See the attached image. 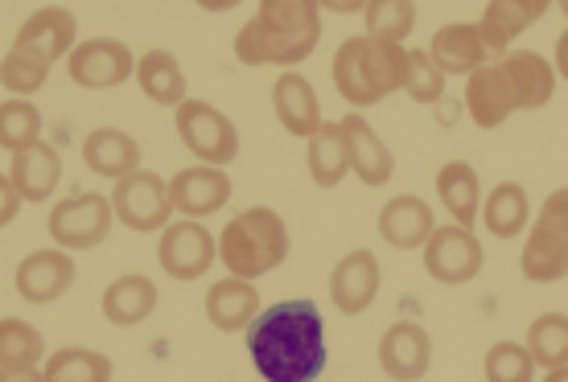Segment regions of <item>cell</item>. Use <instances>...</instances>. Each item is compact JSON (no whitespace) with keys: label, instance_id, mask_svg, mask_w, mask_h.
Instances as JSON below:
<instances>
[{"label":"cell","instance_id":"18","mask_svg":"<svg viewBox=\"0 0 568 382\" xmlns=\"http://www.w3.org/2000/svg\"><path fill=\"white\" fill-rule=\"evenodd\" d=\"M272 107H276V120L288 136H301L310 141L313 132L322 127V103H317V91L301 71H284L276 83H272Z\"/></svg>","mask_w":568,"mask_h":382},{"label":"cell","instance_id":"4","mask_svg":"<svg viewBox=\"0 0 568 382\" xmlns=\"http://www.w3.org/2000/svg\"><path fill=\"white\" fill-rule=\"evenodd\" d=\"M214 247L231 276L256 283L288 259V227L272 206H252L231 218Z\"/></svg>","mask_w":568,"mask_h":382},{"label":"cell","instance_id":"19","mask_svg":"<svg viewBox=\"0 0 568 382\" xmlns=\"http://www.w3.org/2000/svg\"><path fill=\"white\" fill-rule=\"evenodd\" d=\"M511 112H515L511 83H507V74H503L498 62H486V66H478L474 74H466V115L483 127V132L507 124Z\"/></svg>","mask_w":568,"mask_h":382},{"label":"cell","instance_id":"45","mask_svg":"<svg viewBox=\"0 0 568 382\" xmlns=\"http://www.w3.org/2000/svg\"><path fill=\"white\" fill-rule=\"evenodd\" d=\"M527 4L536 9V17H544V13H548V9H552V0H527Z\"/></svg>","mask_w":568,"mask_h":382},{"label":"cell","instance_id":"9","mask_svg":"<svg viewBox=\"0 0 568 382\" xmlns=\"http://www.w3.org/2000/svg\"><path fill=\"white\" fill-rule=\"evenodd\" d=\"M67 71H71L74 86H83V91H112L136 74V58L120 38H91L67 54Z\"/></svg>","mask_w":568,"mask_h":382},{"label":"cell","instance_id":"32","mask_svg":"<svg viewBox=\"0 0 568 382\" xmlns=\"http://www.w3.org/2000/svg\"><path fill=\"white\" fill-rule=\"evenodd\" d=\"M527 354L544 370L568 366V312H540L527 326Z\"/></svg>","mask_w":568,"mask_h":382},{"label":"cell","instance_id":"12","mask_svg":"<svg viewBox=\"0 0 568 382\" xmlns=\"http://www.w3.org/2000/svg\"><path fill=\"white\" fill-rule=\"evenodd\" d=\"M379 283H384V271H379V259L358 247V251L342 255L338 268L329 271V300L334 309L346 312V317H358L367 312L379 297Z\"/></svg>","mask_w":568,"mask_h":382},{"label":"cell","instance_id":"1","mask_svg":"<svg viewBox=\"0 0 568 382\" xmlns=\"http://www.w3.org/2000/svg\"><path fill=\"white\" fill-rule=\"evenodd\" d=\"M247 358L264 382H313L329 362L322 309L305 297L276 300L247 326Z\"/></svg>","mask_w":568,"mask_h":382},{"label":"cell","instance_id":"10","mask_svg":"<svg viewBox=\"0 0 568 382\" xmlns=\"http://www.w3.org/2000/svg\"><path fill=\"white\" fill-rule=\"evenodd\" d=\"M214 235L202 227L199 218H178L161 230V242H156V259H161V271L173 276V280H199L214 268Z\"/></svg>","mask_w":568,"mask_h":382},{"label":"cell","instance_id":"29","mask_svg":"<svg viewBox=\"0 0 568 382\" xmlns=\"http://www.w3.org/2000/svg\"><path fill=\"white\" fill-rule=\"evenodd\" d=\"M136 83L156 107H178L185 95V71L182 62L170 50H149L144 58H136Z\"/></svg>","mask_w":568,"mask_h":382},{"label":"cell","instance_id":"17","mask_svg":"<svg viewBox=\"0 0 568 382\" xmlns=\"http://www.w3.org/2000/svg\"><path fill=\"white\" fill-rule=\"evenodd\" d=\"M338 124H342V136H346V148H351V169H355L358 182L371 185V189H379V185L392 182L396 156L379 141V132H375L358 112H351L346 120H338Z\"/></svg>","mask_w":568,"mask_h":382},{"label":"cell","instance_id":"39","mask_svg":"<svg viewBox=\"0 0 568 382\" xmlns=\"http://www.w3.org/2000/svg\"><path fill=\"white\" fill-rule=\"evenodd\" d=\"M17 210H21V194H17V185L0 173V227H9L17 218Z\"/></svg>","mask_w":568,"mask_h":382},{"label":"cell","instance_id":"42","mask_svg":"<svg viewBox=\"0 0 568 382\" xmlns=\"http://www.w3.org/2000/svg\"><path fill=\"white\" fill-rule=\"evenodd\" d=\"M317 4H322V9H329V13H363V4H367V0H317Z\"/></svg>","mask_w":568,"mask_h":382},{"label":"cell","instance_id":"30","mask_svg":"<svg viewBox=\"0 0 568 382\" xmlns=\"http://www.w3.org/2000/svg\"><path fill=\"white\" fill-rule=\"evenodd\" d=\"M305 161H310L313 185H322V189L342 185V177L351 173V148H346L342 124H326V120H322V127L310 136V153H305Z\"/></svg>","mask_w":568,"mask_h":382},{"label":"cell","instance_id":"8","mask_svg":"<svg viewBox=\"0 0 568 382\" xmlns=\"http://www.w3.org/2000/svg\"><path fill=\"white\" fill-rule=\"evenodd\" d=\"M112 218V202L103 194H71V198H62L50 210L45 230H50V239L62 251H91V247H100L108 239Z\"/></svg>","mask_w":568,"mask_h":382},{"label":"cell","instance_id":"31","mask_svg":"<svg viewBox=\"0 0 568 382\" xmlns=\"http://www.w3.org/2000/svg\"><path fill=\"white\" fill-rule=\"evenodd\" d=\"M45 382H112V358L100 350H83V345H67L54 358H45L42 366Z\"/></svg>","mask_w":568,"mask_h":382},{"label":"cell","instance_id":"46","mask_svg":"<svg viewBox=\"0 0 568 382\" xmlns=\"http://www.w3.org/2000/svg\"><path fill=\"white\" fill-rule=\"evenodd\" d=\"M556 9H560V13H565V21H568V0H552Z\"/></svg>","mask_w":568,"mask_h":382},{"label":"cell","instance_id":"23","mask_svg":"<svg viewBox=\"0 0 568 382\" xmlns=\"http://www.w3.org/2000/svg\"><path fill=\"white\" fill-rule=\"evenodd\" d=\"M260 312V292L252 280H240V276H227V280L211 283L206 292V321H211L219 333H240L256 321Z\"/></svg>","mask_w":568,"mask_h":382},{"label":"cell","instance_id":"22","mask_svg":"<svg viewBox=\"0 0 568 382\" xmlns=\"http://www.w3.org/2000/svg\"><path fill=\"white\" fill-rule=\"evenodd\" d=\"M74 38H79V21H74L71 9H58V4H45L33 17H26V25L17 29L13 45H29L38 50L45 62H58L62 54L74 50Z\"/></svg>","mask_w":568,"mask_h":382},{"label":"cell","instance_id":"3","mask_svg":"<svg viewBox=\"0 0 568 382\" xmlns=\"http://www.w3.org/2000/svg\"><path fill=\"white\" fill-rule=\"evenodd\" d=\"M404 71H408V50L379 38H346L334 54V86L351 107H375L387 95L404 91Z\"/></svg>","mask_w":568,"mask_h":382},{"label":"cell","instance_id":"25","mask_svg":"<svg viewBox=\"0 0 568 382\" xmlns=\"http://www.w3.org/2000/svg\"><path fill=\"white\" fill-rule=\"evenodd\" d=\"M83 161L91 173L120 182L132 169H141V144L132 141L124 127H95L83 141Z\"/></svg>","mask_w":568,"mask_h":382},{"label":"cell","instance_id":"33","mask_svg":"<svg viewBox=\"0 0 568 382\" xmlns=\"http://www.w3.org/2000/svg\"><path fill=\"white\" fill-rule=\"evenodd\" d=\"M54 62H45L38 50H29V45H13L9 54L0 58V86L17 95V100H26L33 91H42L45 74H50Z\"/></svg>","mask_w":568,"mask_h":382},{"label":"cell","instance_id":"37","mask_svg":"<svg viewBox=\"0 0 568 382\" xmlns=\"http://www.w3.org/2000/svg\"><path fill=\"white\" fill-rule=\"evenodd\" d=\"M486 382H536V362L519 341H495L483 358Z\"/></svg>","mask_w":568,"mask_h":382},{"label":"cell","instance_id":"21","mask_svg":"<svg viewBox=\"0 0 568 382\" xmlns=\"http://www.w3.org/2000/svg\"><path fill=\"white\" fill-rule=\"evenodd\" d=\"M428 58L437 62L440 74H474L478 66L490 62L483 45V33L469 21H454V25H440L433 33V45H428Z\"/></svg>","mask_w":568,"mask_h":382},{"label":"cell","instance_id":"38","mask_svg":"<svg viewBox=\"0 0 568 382\" xmlns=\"http://www.w3.org/2000/svg\"><path fill=\"white\" fill-rule=\"evenodd\" d=\"M404 91L416 103H437L445 95V74L437 71V62L428 58V50H408V71H404Z\"/></svg>","mask_w":568,"mask_h":382},{"label":"cell","instance_id":"14","mask_svg":"<svg viewBox=\"0 0 568 382\" xmlns=\"http://www.w3.org/2000/svg\"><path fill=\"white\" fill-rule=\"evenodd\" d=\"M74 283V259L62 247L50 251H33L17 264V297L29 304H50V300L67 297Z\"/></svg>","mask_w":568,"mask_h":382},{"label":"cell","instance_id":"6","mask_svg":"<svg viewBox=\"0 0 568 382\" xmlns=\"http://www.w3.org/2000/svg\"><path fill=\"white\" fill-rule=\"evenodd\" d=\"M173 124H178L182 144L199 156L202 165L227 169L231 161L240 156V127L231 124V115H223L214 103L182 100L173 107Z\"/></svg>","mask_w":568,"mask_h":382},{"label":"cell","instance_id":"44","mask_svg":"<svg viewBox=\"0 0 568 382\" xmlns=\"http://www.w3.org/2000/svg\"><path fill=\"white\" fill-rule=\"evenodd\" d=\"M544 382H568V366H556L544 374Z\"/></svg>","mask_w":568,"mask_h":382},{"label":"cell","instance_id":"16","mask_svg":"<svg viewBox=\"0 0 568 382\" xmlns=\"http://www.w3.org/2000/svg\"><path fill=\"white\" fill-rule=\"evenodd\" d=\"M170 202L182 218H206V214L223 210L231 202V177L227 169L214 165H190V169L170 177Z\"/></svg>","mask_w":568,"mask_h":382},{"label":"cell","instance_id":"20","mask_svg":"<svg viewBox=\"0 0 568 382\" xmlns=\"http://www.w3.org/2000/svg\"><path fill=\"white\" fill-rule=\"evenodd\" d=\"M433 230H437L433 206H428L425 198H416V194H396V198L379 210V235H384V242L396 247V251L425 247Z\"/></svg>","mask_w":568,"mask_h":382},{"label":"cell","instance_id":"24","mask_svg":"<svg viewBox=\"0 0 568 382\" xmlns=\"http://www.w3.org/2000/svg\"><path fill=\"white\" fill-rule=\"evenodd\" d=\"M58 177H62V156H58L54 144L33 141L29 148L13 153L9 182L17 185L21 202H45L58 189Z\"/></svg>","mask_w":568,"mask_h":382},{"label":"cell","instance_id":"5","mask_svg":"<svg viewBox=\"0 0 568 382\" xmlns=\"http://www.w3.org/2000/svg\"><path fill=\"white\" fill-rule=\"evenodd\" d=\"M519 271L527 283H556L568 276V185L548 194L536 223L527 227Z\"/></svg>","mask_w":568,"mask_h":382},{"label":"cell","instance_id":"11","mask_svg":"<svg viewBox=\"0 0 568 382\" xmlns=\"http://www.w3.org/2000/svg\"><path fill=\"white\" fill-rule=\"evenodd\" d=\"M486 255H483V242L469 227H437L428 235L425 242V271L433 276L437 283H469L478 271H483Z\"/></svg>","mask_w":568,"mask_h":382},{"label":"cell","instance_id":"28","mask_svg":"<svg viewBox=\"0 0 568 382\" xmlns=\"http://www.w3.org/2000/svg\"><path fill=\"white\" fill-rule=\"evenodd\" d=\"M483 223L495 239H515L531 223V202L519 182H498L483 198Z\"/></svg>","mask_w":568,"mask_h":382},{"label":"cell","instance_id":"27","mask_svg":"<svg viewBox=\"0 0 568 382\" xmlns=\"http://www.w3.org/2000/svg\"><path fill=\"white\" fill-rule=\"evenodd\" d=\"M156 312V283L149 276H120L103 292V317L120 329L144 326Z\"/></svg>","mask_w":568,"mask_h":382},{"label":"cell","instance_id":"43","mask_svg":"<svg viewBox=\"0 0 568 382\" xmlns=\"http://www.w3.org/2000/svg\"><path fill=\"white\" fill-rule=\"evenodd\" d=\"M199 9H206V13H231V9H240L243 0H194Z\"/></svg>","mask_w":568,"mask_h":382},{"label":"cell","instance_id":"40","mask_svg":"<svg viewBox=\"0 0 568 382\" xmlns=\"http://www.w3.org/2000/svg\"><path fill=\"white\" fill-rule=\"evenodd\" d=\"M0 382H45L38 366H0Z\"/></svg>","mask_w":568,"mask_h":382},{"label":"cell","instance_id":"34","mask_svg":"<svg viewBox=\"0 0 568 382\" xmlns=\"http://www.w3.org/2000/svg\"><path fill=\"white\" fill-rule=\"evenodd\" d=\"M363 21H367V38L404 45V38L416 29V0H367Z\"/></svg>","mask_w":568,"mask_h":382},{"label":"cell","instance_id":"2","mask_svg":"<svg viewBox=\"0 0 568 382\" xmlns=\"http://www.w3.org/2000/svg\"><path fill=\"white\" fill-rule=\"evenodd\" d=\"M322 42V4L317 0H260L256 17L235 33V58L243 66H284L297 62Z\"/></svg>","mask_w":568,"mask_h":382},{"label":"cell","instance_id":"26","mask_svg":"<svg viewBox=\"0 0 568 382\" xmlns=\"http://www.w3.org/2000/svg\"><path fill=\"white\" fill-rule=\"evenodd\" d=\"M437 198L440 206L449 210L457 227H474L478 223V210H483V182H478V169L469 161H445L437 173Z\"/></svg>","mask_w":568,"mask_h":382},{"label":"cell","instance_id":"36","mask_svg":"<svg viewBox=\"0 0 568 382\" xmlns=\"http://www.w3.org/2000/svg\"><path fill=\"white\" fill-rule=\"evenodd\" d=\"M42 354L45 338L29 321H21V317L0 321V366H38Z\"/></svg>","mask_w":568,"mask_h":382},{"label":"cell","instance_id":"13","mask_svg":"<svg viewBox=\"0 0 568 382\" xmlns=\"http://www.w3.org/2000/svg\"><path fill=\"white\" fill-rule=\"evenodd\" d=\"M379 366H384L387 379L396 382L425 379L428 366H433V338H428V329L416 326V321L387 326L384 338H379Z\"/></svg>","mask_w":568,"mask_h":382},{"label":"cell","instance_id":"7","mask_svg":"<svg viewBox=\"0 0 568 382\" xmlns=\"http://www.w3.org/2000/svg\"><path fill=\"white\" fill-rule=\"evenodd\" d=\"M108 202H112V214L129 230L149 235V230L170 227V214H173L170 182L156 177L153 169H132L129 177H120Z\"/></svg>","mask_w":568,"mask_h":382},{"label":"cell","instance_id":"15","mask_svg":"<svg viewBox=\"0 0 568 382\" xmlns=\"http://www.w3.org/2000/svg\"><path fill=\"white\" fill-rule=\"evenodd\" d=\"M498 66L511 83L515 112H540L556 95V66L536 50H507L498 58Z\"/></svg>","mask_w":568,"mask_h":382},{"label":"cell","instance_id":"41","mask_svg":"<svg viewBox=\"0 0 568 382\" xmlns=\"http://www.w3.org/2000/svg\"><path fill=\"white\" fill-rule=\"evenodd\" d=\"M552 66H556V79H565V83H568V29L560 33V42H556Z\"/></svg>","mask_w":568,"mask_h":382},{"label":"cell","instance_id":"35","mask_svg":"<svg viewBox=\"0 0 568 382\" xmlns=\"http://www.w3.org/2000/svg\"><path fill=\"white\" fill-rule=\"evenodd\" d=\"M33 141H42V112L29 100H4L0 103V148L4 153H21Z\"/></svg>","mask_w":568,"mask_h":382}]
</instances>
